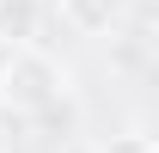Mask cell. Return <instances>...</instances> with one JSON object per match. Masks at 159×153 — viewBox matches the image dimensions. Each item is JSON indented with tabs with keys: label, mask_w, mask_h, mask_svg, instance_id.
Segmentation results:
<instances>
[{
	"label": "cell",
	"mask_w": 159,
	"mask_h": 153,
	"mask_svg": "<svg viewBox=\"0 0 159 153\" xmlns=\"http://www.w3.org/2000/svg\"><path fill=\"white\" fill-rule=\"evenodd\" d=\"M61 92H67V74H61V61H49L43 49H19V55L0 67V104L19 110V116L49 110Z\"/></svg>",
	"instance_id": "6da1fadb"
},
{
	"label": "cell",
	"mask_w": 159,
	"mask_h": 153,
	"mask_svg": "<svg viewBox=\"0 0 159 153\" xmlns=\"http://www.w3.org/2000/svg\"><path fill=\"white\" fill-rule=\"evenodd\" d=\"M55 12H61V25L74 37H104L122 19V0H55Z\"/></svg>",
	"instance_id": "3957f363"
},
{
	"label": "cell",
	"mask_w": 159,
	"mask_h": 153,
	"mask_svg": "<svg viewBox=\"0 0 159 153\" xmlns=\"http://www.w3.org/2000/svg\"><path fill=\"white\" fill-rule=\"evenodd\" d=\"M98 153H159V141H153V135H141V129H122V135H110Z\"/></svg>",
	"instance_id": "277c9868"
},
{
	"label": "cell",
	"mask_w": 159,
	"mask_h": 153,
	"mask_svg": "<svg viewBox=\"0 0 159 153\" xmlns=\"http://www.w3.org/2000/svg\"><path fill=\"white\" fill-rule=\"evenodd\" d=\"M49 19V0H0V49H37V31Z\"/></svg>",
	"instance_id": "7a4b0ae2"
}]
</instances>
